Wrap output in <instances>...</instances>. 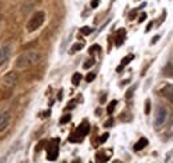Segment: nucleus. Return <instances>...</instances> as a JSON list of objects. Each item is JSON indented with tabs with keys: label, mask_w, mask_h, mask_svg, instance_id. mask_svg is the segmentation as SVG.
<instances>
[{
	"label": "nucleus",
	"mask_w": 173,
	"mask_h": 163,
	"mask_svg": "<svg viewBox=\"0 0 173 163\" xmlns=\"http://www.w3.org/2000/svg\"><path fill=\"white\" fill-rule=\"evenodd\" d=\"M41 60V54L36 50H30L23 52L21 55H19V58L15 62V67L19 70H24V68H30L32 66H36Z\"/></svg>",
	"instance_id": "f257e3e1"
},
{
	"label": "nucleus",
	"mask_w": 173,
	"mask_h": 163,
	"mask_svg": "<svg viewBox=\"0 0 173 163\" xmlns=\"http://www.w3.org/2000/svg\"><path fill=\"white\" fill-rule=\"evenodd\" d=\"M45 20V13L43 11H36L34 15L30 17V20L27 23V31L28 32H34L37 28H40L43 26V23Z\"/></svg>",
	"instance_id": "f03ea898"
},
{
	"label": "nucleus",
	"mask_w": 173,
	"mask_h": 163,
	"mask_svg": "<svg viewBox=\"0 0 173 163\" xmlns=\"http://www.w3.org/2000/svg\"><path fill=\"white\" fill-rule=\"evenodd\" d=\"M88 132H89V124H88L87 122H83V123L76 128V132L69 137L68 141H69V142H72V143L80 142L81 139H83L84 137H85V135H87Z\"/></svg>",
	"instance_id": "7ed1b4c3"
},
{
	"label": "nucleus",
	"mask_w": 173,
	"mask_h": 163,
	"mask_svg": "<svg viewBox=\"0 0 173 163\" xmlns=\"http://www.w3.org/2000/svg\"><path fill=\"white\" fill-rule=\"evenodd\" d=\"M59 138L52 139L48 143V147H47V159L48 161H56L59 156Z\"/></svg>",
	"instance_id": "20e7f679"
},
{
	"label": "nucleus",
	"mask_w": 173,
	"mask_h": 163,
	"mask_svg": "<svg viewBox=\"0 0 173 163\" xmlns=\"http://www.w3.org/2000/svg\"><path fill=\"white\" fill-rule=\"evenodd\" d=\"M166 110H165V107H162L160 106L158 107V110H157V115H156V119H155V126H156V128H160L162 124H164L165 122V119H166Z\"/></svg>",
	"instance_id": "39448f33"
},
{
	"label": "nucleus",
	"mask_w": 173,
	"mask_h": 163,
	"mask_svg": "<svg viewBox=\"0 0 173 163\" xmlns=\"http://www.w3.org/2000/svg\"><path fill=\"white\" fill-rule=\"evenodd\" d=\"M3 83H4V86L8 87V88L13 87L17 83V75H16V72H8L7 75H4Z\"/></svg>",
	"instance_id": "423d86ee"
},
{
	"label": "nucleus",
	"mask_w": 173,
	"mask_h": 163,
	"mask_svg": "<svg viewBox=\"0 0 173 163\" xmlns=\"http://www.w3.org/2000/svg\"><path fill=\"white\" fill-rule=\"evenodd\" d=\"M11 56V47L9 46H2L0 47V66H3Z\"/></svg>",
	"instance_id": "0eeeda50"
},
{
	"label": "nucleus",
	"mask_w": 173,
	"mask_h": 163,
	"mask_svg": "<svg viewBox=\"0 0 173 163\" xmlns=\"http://www.w3.org/2000/svg\"><path fill=\"white\" fill-rule=\"evenodd\" d=\"M9 120H11V116L8 113H0V132L8 127Z\"/></svg>",
	"instance_id": "6e6552de"
},
{
	"label": "nucleus",
	"mask_w": 173,
	"mask_h": 163,
	"mask_svg": "<svg viewBox=\"0 0 173 163\" xmlns=\"http://www.w3.org/2000/svg\"><path fill=\"white\" fill-rule=\"evenodd\" d=\"M161 94H162V96H164L165 99H168L169 102L173 103V84L164 86L162 87V90H161Z\"/></svg>",
	"instance_id": "1a4fd4ad"
},
{
	"label": "nucleus",
	"mask_w": 173,
	"mask_h": 163,
	"mask_svg": "<svg viewBox=\"0 0 173 163\" xmlns=\"http://www.w3.org/2000/svg\"><path fill=\"white\" fill-rule=\"evenodd\" d=\"M125 35H127V31H125L124 28H121V30L117 32V38H116V46H117V47H120V46L124 43Z\"/></svg>",
	"instance_id": "9d476101"
},
{
	"label": "nucleus",
	"mask_w": 173,
	"mask_h": 163,
	"mask_svg": "<svg viewBox=\"0 0 173 163\" xmlns=\"http://www.w3.org/2000/svg\"><path fill=\"white\" fill-rule=\"evenodd\" d=\"M147 144H148V139H147V138H141L136 144H134L133 148H134L136 151H140V150H143L144 147H147Z\"/></svg>",
	"instance_id": "9b49d317"
},
{
	"label": "nucleus",
	"mask_w": 173,
	"mask_h": 163,
	"mask_svg": "<svg viewBox=\"0 0 173 163\" xmlns=\"http://www.w3.org/2000/svg\"><path fill=\"white\" fill-rule=\"evenodd\" d=\"M130 60H133V55H128V56H125L123 60H121V63H120V66L117 67V72H120L121 70H123L125 66H127V64L130 62Z\"/></svg>",
	"instance_id": "f8f14e48"
},
{
	"label": "nucleus",
	"mask_w": 173,
	"mask_h": 163,
	"mask_svg": "<svg viewBox=\"0 0 173 163\" xmlns=\"http://www.w3.org/2000/svg\"><path fill=\"white\" fill-rule=\"evenodd\" d=\"M162 74H164V76L173 78V66L171 63H168L166 66L164 67V70H162Z\"/></svg>",
	"instance_id": "ddd939ff"
},
{
	"label": "nucleus",
	"mask_w": 173,
	"mask_h": 163,
	"mask_svg": "<svg viewBox=\"0 0 173 163\" xmlns=\"http://www.w3.org/2000/svg\"><path fill=\"white\" fill-rule=\"evenodd\" d=\"M83 47H84V43H76V44L72 46V48H71V51H69V52H71V54H75V52H77V51L83 50Z\"/></svg>",
	"instance_id": "4468645a"
},
{
	"label": "nucleus",
	"mask_w": 173,
	"mask_h": 163,
	"mask_svg": "<svg viewBox=\"0 0 173 163\" xmlns=\"http://www.w3.org/2000/svg\"><path fill=\"white\" fill-rule=\"evenodd\" d=\"M81 80V75L79 72H76L75 75L72 76V83H73V86H79V83H80Z\"/></svg>",
	"instance_id": "2eb2a0df"
},
{
	"label": "nucleus",
	"mask_w": 173,
	"mask_h": 163,
	"mask_svg": "<svg viewBox=\"0 0 173 163\" xmlns=\"http://www.w3.org/2000/svg\"><path fill=\"white\" fill-rule=\"evenodd\" d=\"M116 104H117V102H116V100H112L111 103H109V106H108V108H107V113H108V114H112V113H113Z\"/></svg>",
	"instance_id": "dca6fc26"
},
{
	"label": "nucleus",
	"mask_w": 173,
	"mask_h": 163,
	"mask_svg": "<svg viewBox=\"0 0 173 163\" xmlns=\"http://www.w3.org/2000/svg\"><path fill=\"white\" fill-rule=\"evenodd\" d=\"M93 64H95V59H88L87 62H85V63L83 64V67L85 68V70H88V68H89V67H92Z\"/></svg>",
	"instance_id": "f3484780"
},
{
	"label": "nucleus",
	"mask_w": 173,
	"mask_h": 163,
	"mask_svg": "<svg viewBox=\"0 0 173 163\" xmlns=\"http://www.w3.org/2000/svg\"><path fill=\"white\" fill-rule=\"evenodd\" d=\"M69 120H71V115L67 114V115H63L61 118H60V123H61V124H65V123H68Z\"/></svg>",
	"instance_id": "a211bd4d"
},
{
	"label": "nucleus",
	"mask_w": 173,
	"mask_h": 163,
	"mask_svg": "<svg viewBox=\"0 0 173 163\" xmlns=\"http://www.w3.org/2000/svg\"><path fill=\"white\" fill-rule=\"evenodd\" d=\"M92 28H91V27H83V28L80 30V32H81V34L83 35H89V34H92Z\"/></svg>",
	"instance_id": "6ab92c4d"
},
{
	"label": "nucleus",
	"mask_w": 173,
	"mask_h": 163,
	"mask_svg": "<svg viewBox=\"0 0 173 163\" xmlns=\"http://www.w3.org/2000/svg\"><path fill=\"white\" fill-rule=\"evenodd\" d=\"M96 51H101V48H100V46H97V44H95V46H92V47L89 48V54L92 55L93 52H96Z\"/></svg>",
	"instance_id": "aec40b11"
},
{
	"label": "nucleus",
	"mask_w": 173,
	"mask_h": 163,
	"mask_svg": "<svg viewBox=\"0 0 173 163\" xmlns=\"http://www.w3.org/2000/svg\"><path fill=\"white\" fill-rule=\"evenodd\" d=\"M134 88H136V86H133L132 88H129V90H128V92H127V99H130V98H132Z\"/></svg>",
	"instance_id": "412c9836"
},
{
	"label": "nucleus",
	"mask_w": 173,
	"mask_h": 163,
	"mask_svg": "<svg viewBox=\"0 0 173 163\" xmlns=\"http://www.w3.org/2000/svg\"><path fill=\"white\" fill-rule=\"evenodd\" d=\"M108 137H109V134H102L101 138H100V143H105L108 141Z\"/></svg>",
	"instance_id": "4be33fe9"
},
{
	"label": "nucleus",
	"mask_w": 173,
	"mask_h": 163,
	"mask_svg": "<svg viewBox=\"0 0 173 163\" xmlns=\"http://www.w3.org/2000/svg\"><path fill=\"white\" fill-rule=\"evenodd\" d=\"M149 113H151V102L147 100V102H145V114L148 115Z\"/></svg>",
	"instance_id": "5701e85b"
},
{
	"label": "nucleus",
	"mask_w": 173,
	"mask_h": 163,
	"mask_svg": "<svg viewBox=\"0 0 173 163\" xmlns=\"http://www.w3.org/2000/svg\"><path fill=\"white\" fill-rule=\"evenodd\" d=\"M95 76H96V75H95V74H93V72L88 74V75H87V78H85V79H87V82H92L93 79H95Z\"/></svg>",
	"instance_id": "b1692460"
},
{
	"label": "nucleus",
	"mask_w": 173,
	"mask_h": 163,
	"mask_svg": "<svg viewBox=\"0 0 173 163\" xmlns=\"http://www.w3.org/2000/svg\"><path fill=\"white\" fill-rule=\"evenodd\" d=\"M97 161H99V162H102V161H108V158H107V156H104V155H101V154H97Z\"/></svg>",
	"instance_id": "393cba45"
},
{
	"label": "nucleus",
	"mask_w": 173,
	"mask_h": 163,
	"mask_svg": "<svg viewBox=\"0 0 173 163\" xmlns=\"http://www.w3.org/2000/svg\"><path fill=\"white\" fill-rule=\"evenodd\" d=\"M145 19H147V13H145V12H143L141 15H140V17H139V23H143Z\"/></svg>",
	"instance_id": "a878e982"
},
{
	"label": "nucleus",
	"mask_w": 173,
	"mask_h": 163,
	"mask_svg": "<svg viewBox=\"0 0 173 163\" xmlns=\"http://www.w3.org/2000/svg\"><path fill=\"white\" fill-rule=\"evenodd\" d=\"M99 4H100L99 0H92V2H91V7H92V8H96L97 6H99Z\"/></svg>",
	"instance_id": "bb28decb"
},
{
	"label": "nucleus",
	"mask_w": 173,
	"mask_h": 163,
	"mask_svg": "<svg viewBox=\"0 0 173 163\" xmlns=\"http://www.w3.org/2000/svg\"><path fill=\"white\" fill-rule=\"evenodd\" d=\"M136 13H137V10H133L132 12L129 13V19H130V20H133V19H134V16H136Z\"/></svg>",
	"instance_id": "cd10ccee"
},
{
	"label": "nucleus",
	"mask_w": 173,
	"mask_h": 163,
	"mask_svg": "<svg viewBox=\"0 0 173 163\" xmlns=\"http://www.w3.org/2000/svg\"><path fill=\"white\" fill-rule=\"evenodd\" d=\"M44 144H45V141H41L39 144H37V148H36V151H40L41 148H43V146H44Z\"/></svg>",
	"instance_id": "c85d7f7f"
},
{
	"label": "nucleus",
	"mask_w": 173,
	"mask_h": 163,
	"mask_svg": "<svg viewBox=\"0 0 173 163\" xmlns=\"http://www.w3.org/2000/svg\"><path fill=\"white\" fill-rule=\"evenodd\" d=\"M112 123H113V120H112V119H109V120H107V122H105V127H111V126H112Z\"/></svg>",
	"instance_id": "c756f323"
},
{
	"label": "nucleus",
	"mask_w": 173,
	"mask_h": 163,
	"mask_svg": "<svg viewBox=\"0 0 173 163\" xmlns=\"http://www.w3.org/2000/svg\"><path fill=\"white\" fill-rule=\"evenodd\" d=\"M158 39H160V36H155V38L152 39V44H155V43H156V41H157Z\"/></svg>",
	"instance_id": "7c9ffc66"
},
{
	"label": "nucleus",
	"mask_w": 173,
	"mask_h": 163,
	"mask_svg": "<svg viewBox=\"0 0 173 163\" xmlns=\"http://www.w3.org/2000/svg\"><path fill=\"white\" fill-rule=\"evenodd\" d=\"M73 107H75V102L72 100V102H69V106L67 107V108H73Z\"/></svg>",
	"instance_id": "2f4dec72"
},
{
	"label": "nucleus",
	"mask_w": 173,
	"mask_h": 163,
	"mask_svg": "<svg viewBox=\"0 0 173 163\" xmlns=\"http://www.w3.org/2000/svg\"><path fill=\"white\" fill-rule=\"evenodd\" d=\"M152 24H153V23H149V24H148V27H147V30H145L147 32H148L149 30H151V28H152Z\"/></svg>",
	"instance_id": "473e14b6"
},
{
	"label": "nucleus",
	"mask_w": 173,
	"mask_h": 163,
	"mask_svg": "<svg viewBox=\"0 0 173 163\" xmlns=\"http://www.w3.org/2000/svg\"><path fill=\"white\" fill-rule=\"evenodd\" d=\"M0 19H2V13H0Z\"/></svg>",
	"instance_id": "72a5a7b5"
}]
</instances>
